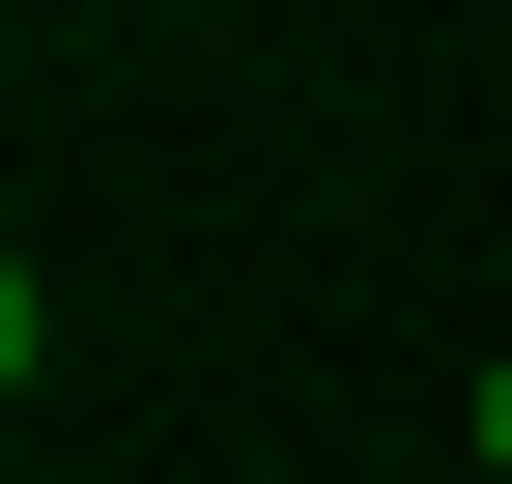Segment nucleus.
I'll return each instance as SVG.
<instances>
[{
    "label": "nucleus",
    "instance_id": "nucleus-2",
    "mask_svg": "<svg viewBox=\"0 0 512 484\" xmlns=\"http://www.w3.org/2000/svg\"><path fill=\"white\" fill-rule=\"evenodd\" d=\"M484 484H512V371H484Z\"/></svg>",
    "mask_w": 512,
    "mask_h": 484
},
{
    "label": "nucleus",
    "instance_id": "nucleus-1",
    "mask_svg": "<svg viewBox=\"0 0 512 484\" xmlns=\"http://www.w3.org/2000/svg\"><path fill=\"white\" fill-rule=\"evenodd\" d=\"M29 371H57V285H29V257H0V399H29Z\"/></svg>",
    "mask_w": 512,
    "mask_h": 484
}]
</instances>
